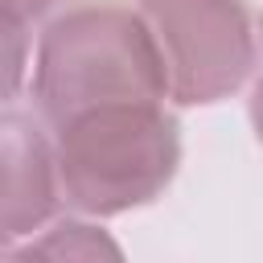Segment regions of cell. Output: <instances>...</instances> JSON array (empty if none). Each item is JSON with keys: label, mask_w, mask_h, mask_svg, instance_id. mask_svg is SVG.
I'll return each instance as SVG.
<instances>
[{"label": "cell", "mask_w": 263, "mask_h": 263, "mask_svg": "<svg viewBox=\"0 0 263 263\" xmlns=\"http://www.w3.org/2000/svg\"><path fill=\"white\" fill-rule=\"evenodd\" d=\"M25 62H29L25 21L0 4V103L21 90V82H25Z\"/></svg>", "instance_id": "5b68a950"}, {"label": "cell", "mask_w": 263, "mask_h": 263, "mask_svg": "<svg viewBox=\"0 0 263 263\" xmlns=\"http://www.w3.org/2000/svg\"><path fill=\"white\" fill-rule=\"evenodd\" d=\"M53 210L58 173L45 132L21 111H0V251L49 222Z\"/></svg>", "instance_id": "277c9868"}, {"label": "cell", "mask_w": 263, "mask_h": 263, "mask_svg": "<svg viewBox=\"0 0 263 263\" xmlns=\"http://www.w3.org/2000/svg\"><path fill=\"white\" fill-rule=\"evenodd\" d=\"M8 12H16L21 21H29V16H41V12H49L58 0H0Z\"/></svg>", "instance_id": "52a82bcc"}, {"label": "cell", "mask_w": 263, "mask_h": 263, "mask_svg": "<svg viewBox=\"0 0 263 263\" xmlns=\"http://www.w3.org/2000/svg\"><path fill=\"white\" fill-rule=\"evenodd\" d=\"M16 255H119V247L103 234H95L90 226L82 222H62L53 230V238L37 242V247H25Z\"/></svg>", "instance_id": "8992f818"}, {"label": "cell", "mask_w": 263, "mask_h": 263, "mask_svg": "<svg viewBox=\"0 0 263 263\" xmlns=\"http://www.w3.org/2000/svg\"><path fill=\"white\" fill-rule=\"evenodd\" d=\"M33 95L58 127L82 111L115 103H160L164 66L140 12L99 0L66 8L41 33Z\"/></svg>", "instance_id": "6da1fadb"}, {"label": "cell", "mask_w": 263, "mask_h": 263, "mask_svg": "<svg viewBox=\"0 0 263 263\" xmlns=\"http://www.w3.org/2000/svg\"><path fill=\"white\" fill-rule=\"evenodd\" d=\"M140 16L177 103H218L251 78L255 21L247 0H140Z\"/></svg>", "instance_id": "3957f363"}, {"label": "cell", "mask_w": 263, "mask_h": 263, "mask_svg": "<svg viewBox=\"0 0 263 263\" xmlns=\"http://www.w3.org/2000/svg\"><path fill=\"white\" fill-rule=\"evenodd\" d=\"M181 164V127L160 103H115L58 123L53 173L82 214H123L164 193Z\"/></svg>", "instance_id": "7a4b0ae2"}]
</instances>
